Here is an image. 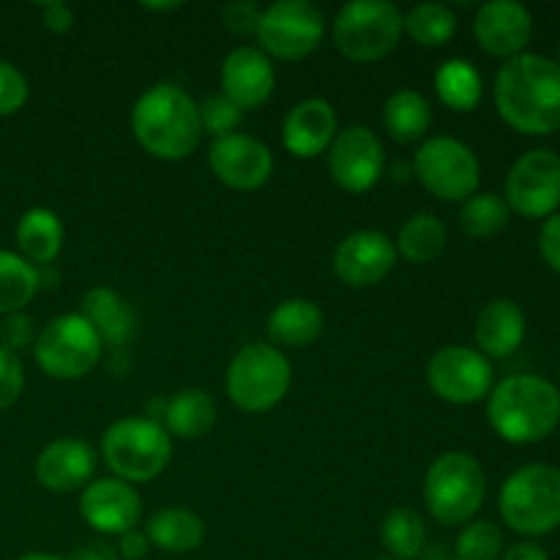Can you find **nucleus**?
<instances>
[{"label":"nucleus","mask_w":560,"mask_h":560,"mask_svg":"<svg viewBox=\"0 0 560 560\" xmlns=\"http://www.w3.org/2000/svg\"><path fill=\"white\" fill-rule=\"evenodd\" d=\"M476 345L481 355L506 359L523 345L525 339V312L517 301L498 299L490 301L476 317Z\"/></svg>","instance_id":"22"},{"label":"nucleus","mask_w":560,"mask_h":560,"mask_svg":"<svg viewBox=\"0 0 560 560\" xmlns=\"http://www.w3.org/2000/svg\"><path fill=\"white\" fill-rule=\"evenodd\" d=\"M148 539L153 547L173 556L197 550L206 539V523L189 509H162L148 520Z\"/></svg>","instance_id":"27"},{"label":"nucleus","mask_w":560,"mask_h":560,"mask_svg":"<svg viewBox=\"0 0 560 560\" xmlns=\"http://www.w3.org/2000/svg\"><path fill=\"white\" fill-rule=\"evenodd\" d=\"M277 71L271 58L257 47H238L222 63V93L238 109H257L271 98Z\"/></svg>","instance_id":"19"},{"label":"nucleus","mask_w":560,"mask_h":560,"mask_svg":"<svg viewBox=\"0 0 560 560\" xmlns=\"http://www.w3.org/2000/svg\"><path fill=\"white\" fill-rule=\"evenodd\" d=\"M96 470V454L85 441L60 438L44 446L36 459V479L49 492L85 490Z\"/></svg>","instance_id":"20"},{"label":"nucleus","mask_w":560,"mask_h":560,"mask_svg":"<svg viewBox=\"0 0 560 560\" xmlns=\"http://www.w3.org/2000/svg\"><path fill=\"white\" fill-rule=\"evenodd\" d=\"M118 558L124 560H142L151 550V539H148L145 530H129V534L118 536Z\"/></svg>","instance_id":"43"},{"label":"nucleus","mask_w":560,"mask_h":560,"mask_svg":"<svg viewBox=\"0 0 560 560\" xmlns=\"http://www.w3.org/2000/svg\"><path fill=\"white\" fill-rule=\"evenodd\" d=\"M208 167L230 189L255 191L271 178L273 156L266 142L235 131V135L219 137V140L211 142Z\"/></svg>","instance_id":"15"},{"label":"nucleus","mask_w":560,"mask_h":560,"mask_svg":"<svg viewBox=\"0 0 560 560\" xmlns=\"http://www.w3.org/2000/svg\"><path fill=\"white\" fill-rule=\"evenodd\" d=\"M474 33L487 55L514 58L523 55L534 36V16L517 0H490L476 11Z\"/></svg>","instance_id":"18"},{"label":"nucleus","mask_w":560,"mask_h":560,"mask_svg":"<svg viewBox=\"0 0 560 560\" xmlns=\"http://www.w3.org/2000/svg\"><path fill=\"white\" fill-rule=\"evenodd\" d=\"M506 206L520 217H550L560 206V156L536 148L514 162L506 180Z\"/></svg>","instance_id":"13"},{"label":"nucleus","mask_w":560,"mask_h":560,"mask_svg":"<svg viewBox=\"0 0 560 560\" xmlns=\"http://www.w3.org/2000/svg\"><path fill=\"white\" fill-rule=\"evenodd\" d=\"M16 560H60V558L47 556V552H31V556H22V558H16Z\"/></svg>","instance_id":"47"},{"label":"nucleus","mask_w":560,"mask_h":560,"mask_svg":"<svg viewBox=\"0 0 560 560\" xmlns=\"http://www.w3.org/2000/svg\"><path fill=\"white\" fill-rule=\"evenodd\" d=\"M397 246L381 230H359L339 241L334 252V273L350 288H372L397 266Z\"/></svg>","instance_id":"16"},{"label":"nucleus","mask_w":560,"mask_h":560,"mask_svg":"<svg viewBox=\"0 0 560 560\" xmlns=\"http://www.w3.org/2000/svg\"><path fill=\"white\" fill-rule=\"evenodd\" d=\"M490 424L503 441L536 443L550 435L560 421V394L550 381L514 375L498 383L487 405Z\"/></svg>","instance_id":"3"},{"label":"nucleus","mask_w":560,"mask_h":560,"mask_svg":"<svg viewBox=\"0 0 560 560\" xmlns=\"http://www.w3.org/2000/svg\"><path fill=\"white\" fill-rule=\"evenodd\" d=\"M31 342H36V334H33V320L27 315H9L3 320V326H0V348L11 350V353H16V350L27 348Z\"/></svg>","instance_id":"40"},{"label":"nucleus","mask_w":560,"mask_h":560,"mask_svg":"<svg viewBox=\"0 0 560 560\" xmlns=\"http://www.w3.org/2000/svg\"><path fill=\"white\" fill-rule=\"evenodd\" d=\"M66 560H120L118 550H113L109 545L104 541H91V545H82L77 547Z\"/></svg>","instance_id":"44"},{"label":"nucleus","mask_w":560,"mask_h":560,"mask_svg":"<svg viewBox=\"0 0 560 560\" xmlns=\"http://www.w3.org/2000/svg\"><path fill=\"white\" fill-rule=\"evenodd\" d=\"M38 284H42V277L36 266L14 252L0 249V315H20L36 299Z\"/></svg>","instance_id":"30"},{"label":"nucleus","mask_w":560,"mask_h":560,"mask_svg":"<svg viewBox=\"0 0 560 560\" xmlns=\"http://www.w3.org/2000/svg\"><path fill=\"white\" fill-rule=\"evenodd\" d=\"M197 109H200L202 135H211L213 140L235 135V129L244 120V109L235 107L224 93H211V96L202 98V104H197Z\"/></svg>","instance_id":"36"},{"label":"nucleus","mask_w":560,"mask_h":560,"mask_svg":"<svg viewBox=\"0 0 560 560\" xmlns=\"http://www.w3.org/2000/svg\"><path fill=\"white\" fill-rule=\"evenodd\" d=\"M326 33L323 11L310 0H277L262 11L257 38L262 52L279 60H301L315 52Z\"/></svg>","instance_id":"11"},{"label":"nucleus","mask_w":560,"mask_h":560,"mask_svg":"<svg viewBox=\"0 0 560 560\" xmlns=\"http://www.w3.org/2000/svg\"><path fill=\"white\" fill-rule=\"evenodd\" d=\"M262 20V9L255 0H233L222 9V22L230 33L235 36H252L257 33Z\"/></svg>","instance_id":"38"},{"label":"nucleus","mask_w":560,"mask_h":560,"mask_svg":"<svg viewBox=\"0 0 560 560\" xmlns=\"http://www.w3.org/2000/svg\"><path fill=\"white\" fill-rule=\"evenodd\" d=\"M432 124V107L424 98V93L419 91H397L388 96L386 107H383V126H386L388 135L394 137L402 145L410 142H419L421 137L430 131Z\"/></svg>","instance_id":"28"},{"label":"nucleus","mask_w":560,"mask_h":560,"mask_svg":"<svg viewBox=\"0 0 560 560\" xmlns=\"http://www.w3.org/2000/svg\"><path fill=\"white\" fill-rule=\"evenodd\" d=\"M558 49H560V44H558Z\"/></svg>","instance_id":"49"},{"label":"nucleus","mask_w":560,"mask_h":560,"mask_svg":"<svg viewBox=\"0 0 560 560\" xmlns=\"http://www.w3.org/2000/svg\"><path fill=\"white\" fill-rule=\"evenodd\" d=\"M539 249L541 257H545L556 271H560V213H552L545 222V228H541Z\"/></svg>","instance_id":"41"},{"label":"nucleus","mask_w":560,"mask_h":560,"mask_svg":"<svg viewBox=\"0 0 560 560\" xmlns=\"http://www.w3.org/2000/svg\"><path fill=\"white\" fill-rule=\"evenodd\" d=\"M377 560H394V558H377Z\"/></svg>","instance_id":"48"},{"label":"nucleus","mask_w":560,"mask_h":560,"mask_svg":"<svg viewBox=\"0 0 560 560\" xmlns=\"http://www.w3.org/2000/svg\"><path fill=\"white\" fill-rule=\"evenodd\" d=\"M501 514L523 536H545L560 525V470L528 465L514 470L501 490Z\"/></svg>","instance_id":"8"},{"label":"nucleus","mask_w":560,"mask_h":560,"mask_svg":"<svg viewBox=\"0 0 560 560\" xmlns=\"http://www.w3.org/2000/svg\"><path fill=\"white\" fill-rule=\"evenodd\" d=\"M180 3H142V9H148V11H173V9H178Z\"/></svg>","instance_id":"46"},{"label":"nucleus","mask_w":560,"mask_h":560,"mask_svg":"<svg viewBox=\"0 0 560 560\" xmlns=\"http://www.w3.org/2000/svg\"><path fill=\"white\" fill-rule=\"evenodd\" d=\"M328 170L345 191H370L386 170L383 142L366 126H348L345 131H337L328 148Z\"/></svg>","instance_id":"14"},{"label":"nucleus","mask_w":560,"mask_h":560,"mask_svg":"<svg viewBox=\"0 0 560 560\" xmlns=\"http://www.w3.org/2000/svg\"><path fill=\"white\" fill-rule=\"evenodd\" d=\"M405 14L388 0H353L334 20V44L353 63H375L397 49Z\"/></svg>","instance_id":"7"},{"label":"nucleus","mask_w":560,"mask_h":560,"mask_svg":"<svg viewBox=\"0 0 560 560\" xmlns=\"http://www.w3.org/2000/svg\"><path fill=\"white\" fill-rule=\"evenodd\" d=\"M102 454L115 479L140 485L164 474L173 459V443L156 419H120L104 432Z\"/></svg>","instance_id":"4"},{"label":"nucleus","mask_w":560,"mask_h":560,"mask_svg":"<svg viewBox=\"0 0 560 560\" xmlns=\"http://www.w3.org/2000/svg\"><path fill=\"white\" fill-rule=\"evenodd\" d=\"M213 424H217V402L202 388H186L164 402L162 427L167 435L195 441V438L208 435Z\"/></svg>","instance_id":"25"},{"label":"nucleus","mask_w":560,"mask_h":560,"mask_svg":"<svg viewBox=\"0 0 560 560\" xmlns=\"http://www.w3.org/2000/svg\"><path fill=\"white\" fill-rule=\"evenodd\" d=\"M293 370L288 355L266 342L246 345L233 355L228 366V397L235 408L246 413H266L277 408L290 392Z\"/></svg>","instance_id":"6"},{"label":"nucleus","mask_w":560,"mask_h":560,"mask_svg":"<svg viewBox=\"0 0 560 560\" xmlns=\"http://www.w3.org/2000/svg\"><path fill=\"white\" fill-rule=\"evenodd\" d=\"M80 514L96 534L124 536L137 528L142 503L135 487L120 479H98L82 490Z\"/></svg>","instance_id":"17"},{"label":"nucleus","mask_w":560,"mask_h":560,"mask_svg":"<svg viewBox=\"0 0 560 560\" xmlns=\"http://www.w3.org/2000/svg\"><path fill=\"white\" fill-rule=\"evenodd\" d=\"M501 552L503 534L490 520H476L457 539V560H498Z\"/></svg>","instance_id":"35"},{"label":"nucleus","mask_w":560,"mask_h":560,"mask_svg":"<svg viewBox=\"0 0 560 560\" xmlns=\"http://www.w3.org/2000/svg\"><path fill=\"white\" fill-rule=\"evenodd\" d=\"M337 126V113L326 98H304L284 118V148L299 159L320 156L323 151L331 148Z\"/></svg>","instance_id":"21"},{"label":"nucleus","mask_w":560,"mask_h":560,"mask_svg":"<svg viewBox=\"0 0 560 560\" xmlns=\"http://www.w3.org/2000/svg\"><path fill=\"white\" fill-rule=\"evenodd\" d=\"M16 246L20 257H25L31 266H47L63 249V224L58 213L49 208H31L22 213L16 222Z\"/></svg>","instance_id":"26"},{"label":"nucleus","mask_w":560,"mask_h":560,"mask_svg":"<svg viewBox=\"0 0 560 560\" xmlns=\"http://www.w3.org/2000/svg\"><path fill=\"white\" fill-rule=\"evenodd\" d=\"M25 386V372H22L20 355L0 348V410L11 408L20 399Z\"/></svg>","instance_id":"39"},{"label":"nucleus","mask_w":560,"mask_h":560,"mask_svg":"<svg viewBox=\"0 0 560 560\" xmlns=\"http://www.w3.org/2000/svg\"><path fill=\"white\" fill-rule=\"evenodd\" d=\"M102 345L91 323L77 312L49 320L33 342V355L44 375L55 381H77L98 364Z\"/></svg>","instance_id":"9"},{"label":"nucleus","mask_w":560,"mask_h":560,"mask_svg":"<svg viewBox=\"0 0 560 560\" xmlns=\"http://www.w3.org/2000/svg\"><path fill=\"white\" fill-rule=\"evenodd\" d=\"M427 383L443 402L474 405L492 392V366L479 350L448 345L427 364Z\"/></svg>","instance_id":"12"},{"label":"nucleus","mask_w":560,"mask_h":560,"mask_svg":"<svg viewBox=\"0 0 560 560\" xmlns=\"http://www.w3.org/2000/svg\"><path fill=\"white\" fill-rule=\"evenodd\" d=\"M405 33L421 47H443L457 33V14L446 3H419L405 14Z\"/></svg>","instance_id":"33"},{"label":"nucleus","mask_w":560,"mask_h":560,"mask_svg":"<svg viewBox=\"0 0 560 560\" xmlns=\"http://www.w3.org/2000/svg\"><path fill=\"white\" fill-rule=\"evenodd\" d=\"M501 560H550V556L539 545H534V541H520V545L509 547Z\"/></svg>","instance_id":"45"},{"label":"nucleus","mask_w":560,"mask_h":560,"mask_svg":"<svg viewBox=\"0 0 560 560\" xmlns=\"http://www.w3.org/2000/svg\"><path fill=\"white\" fill-rule=\"evenodd\" d=\"M80 315L91 323L102 342L115 345V348L129 342L137 331V317L131 306L109 288L88 290L80 301Z\"/></svg>","instance_id":"23"},{"label":"nucleus","mask_w":560,"mask_h":560,"mask_svg":"<svg viewBox=\"0 0 560 560\" xmlns=\"http://www.w3.org/2000/svg\"><path fill=\"white\" fill-rule=\"evenodd\" d=\"M42 20L47 25V31L52 33H69L74 27V11L69 3H47L42 5Z\"/></svg>","instance_id":"42"},{"label":"nucleus","mask_w":560,"mask_h":560,"mask_svg":"<svg viewBox=\"0 0 560 560\" xmlns=\"http://www.w3.org/2000/svg\"><path fill=\"white\" fill-rule=\"evenodd\" d=\"M413 173L438 200L459 202L476 195L481 180V164L470 145L454 137H432L421 142L413 156Z\"/></svg>","instance_id":"10"},{"label":"nucleus","mask_w":560,"mask_h":560,"mask_svg":"<svg viewBox=\"0 0 560 560\" xmlns=\"http://www.w3.org/2000/svg\"><path fill=\"white\" fill-rule=\"evenodd\" d=\"M501 118L523 135L560 129V63L536 52L509 58L495 77Z\"/></svg>","instance_id":"1"},{"label":"nucleus","mask_w":560,"mask_h":560,"mask_svg":"<svg viewBox=\"0 0 560 560\" xmlns=\"http://www.w3.org/2000/svg\"><path fill=\"white\" fill-rule=\"evenodd\" d=\"M509 222V206L503 197L492 195V191H481V195L468 197L459 211V228L470 235V238H492L501 233Z\"/></svg>","instance_id":"34"},{"label":"nucleus","mask_w":560,"mask_h":560,"mask_svg":"<svg viewBox=\"0 0 560 560\" xmlns=\"http://www.w3.org/2000/svg\"><path fill=\"white\" fill-rule=\"evenodd\" d=\"M27 102V80L16 66L0 60V118L14 115Z\"/></svg>","instance_id":"37"},{"label":"nucleus","mask_w":560,"mask_h":560,"mask_svg":"<svg viewBox=\"0 0 560 560\" xmlns=\"http://www.w3.org/2000/svg\"><path fill=\"white\" fill-rule=\"evenodd\" d=\"M323 312L310 299H288L268 315V337L273 348H306L323 334Z\"/></svg>","instance_id":"24"},{"label":"nucleus","mask_w":560,"mask_h":560,"mask_svg":"<svg viewBox=\"0 0 560 560\" xmlns=\"http://www.w3.org/2000/svg\"><path fill=\"white\" fill-rule=\"evenodd\" d=\"M446 241V224L435 213H416L399 228L394 246H397V255H402L408 262L424 266V262L438 260L443 255Z\"/></svg>","instance_id":"29"},{"label":"nucleus","mask_w":560,"mask_h":560,"mask_svg":"<svg viewBox=\"0 0 560 560\" xmlns=\"http://www.w3.org/2000/svg\"><path fill=\"white\" fill-rule=\"evenodd\" d=\"M381 541L394 560H413L427 545V525L413 509H394L383 517Z\"/></svg>","instance_id":"32"},{"label":"nucleus","mask_w":560,"mask_h":560,"mask_svg":"<svg viewBox=\"0 0 560 560\" xmlns=\"http://www.w3.org/2000/svg\"><path fill=\"white\" fill-rule=\"evenodd\" d=\"M487 495V479L479 459L465 452H448L430 465L424 479V503L441 525H463L476 517Z\"/></svg>","instance_id":"5"},{"label":"nucleus","mask_w":560,"mask_h":560,"mask_svg":"<svg viewBox=\"0 0 560 560\" xmlns=\"http://www.w3.org/2000/svg\"><path fill=\"white\" fill-rule=\"evenodd\" d=\"M435 91L446 107L457 109V113H470L481 102L485 85H481L479 69L470 60L452 58L435 71Z\"/></svg>","instance_id":"31"},{"label":"nucleus","mask_w":560,"mask_h":560,"mask_svg":"<svg viewBox=\"0 0 560 560\" xmlns=\"http://www.w3.org/2000/svg\"><path fill=\"white\" fill-rule=\"evenodd\" d=\"M131 131L151 156L180 162L200 145V109L184 88L159 82L137 98Z\"/></svg>","instance_id":"2"}]
</instances>
